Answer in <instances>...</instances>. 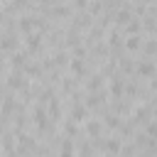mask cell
<instances>
[{
  "instance_id": "1",
  "label": "cell",
  "mask_w": 157,
  "mask_h": 157,
  "mask_svg": "<svg viewBox=\"0 0 157 157\" xmlns=\"http://www.w3.org/2000/svg\"><path fill=\"white\" fill-rule=\"evenodd\" d=\"M137 47H140V39L137 37H130L128 39V49H137Z\"/></svg>"
},
{
  "instance_id": "2",
  "label": "cell",
  "mask_w": 157,
  "mask_h": 157,
  "mask_svg": "<svg viewBox=\"0 0 157 157\" xmlns=\"http://www.w3.org/2000/svg\"><path fill=\"white\" fill-rule=\"evenodd\" d=\"M137 71H140V74H152V64H140Z\"/></svg>"
},
{
  "instance_id": "3",
  "label": "cell",
  "mask_w": 157,
  "mask_h": 157,
  "mask_svg": "<svg viewBox=\"0 0 157 157\" xmlns=\"http://www.w3.org/2000/svg\"><path fill=\"white\" fill-rule=\"evenodd\" d=\"M128 20H130V15H128L125 10H120V12H118V22H128Z\"/></svg>"
}]
</instances>
